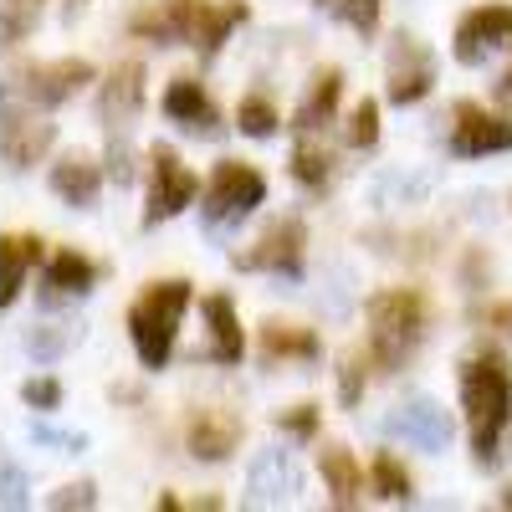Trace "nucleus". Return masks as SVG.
<instances>
[{"instance_id":"obj_9","label":"nucleus","mask_w":512,"mask_h":512,"mask_svg":"<svg viewBox=\"0 0 512 512\" xmlns=\"http://www.w3.org/2000/svg\"><path fill=\"white\" fill-rule=\"evenodd\" d=\"M507 41H512V6H477L472 16H461V26H456V62L477 67L497 47H507Z\"/></svg>"},{"instance_id":"obj_12","label":"nucleus","mask_w":512,"mask_h":512,"mask_svg":"<svg viewBox=\"0 0 512 512\" xmlns=\"http://www.w3.org/2000/svg\"><path fill=\"white\" fill-rule=\"evenodd\" d=\"M185 436H190V451H195L200 461H226V456L241 446L246 425H241V415H231V410H195Z\"/></svg>"},{"instance_id":"obj_4","label":"nucleus","mask_w":512,"mask_h":512,"mask_svg":"<svg viewBox=\"0 0 512 512\" xmlns=\"http://www.w3.org/2000/svg\"><path fill=\"white\" fill-rule=\"evenodd\" d=\"M262 200H267V175H262V169H251L241 159L216 164V175H210V195H205V231L241 226Z\"/></svg>"},{"instance_id":"obj_10","label":"nucleus","mask_w":512,"mask_h":512,"mask_svg":"<svg viewBox=\"0 0 512 512\" xmlns=\"http://www.w3.org/2000/svg\"><path fill=\"white\" fill-rule=\"evenodd\" d=\"M502 149H512V118H492L472 103H461L456 128H451V154L482 159V154H502Z\"/></svg>"},{"instance_id":"obj_27","label":"nucleus","mask_w":512,"mask_h":512,"mask_svg":"<svg viewBox=\"0 0 512 512\" xmlns=\"http://www.w3.org/2000/svg\"><path fill=\"white\" fill-rule=\"evenodd\" d=\"M236 128H241L246 139H272L277 134V108L262 93H246L241 108H236Z\"/></svg>"},{"instance_id":"obj_17","label":"nucleus","mask_w":512,"mask_h":512,"mask_svg":"<svg viewBox=\"0 0 512 512\" xmlns=\"http://www.w3.org/2000/svg\"><path fill=\"white\" fill-rule=\"evenodd\" d=\"M144 103V67L139 62H118L103 77V98H98V118H123Z\"/></svg>"},{"instance_id":"obj_20","label":"nucleus","mask_w":512,"mask_h":512,"mask_svg":"<svg viewBox=\"0 0 512 512\" xmlns=\"http://www.w3.org/2000/svg\"><path fill=\"white\" fill-rule=\"evenodd\" d=\"M241 21H246L241 0H231V6H200V21H195V31H190L195 52H200V57H216L221 41L231 36V26H241Z\"/></svg>"},{"instance_id":"obj_39","label":"nucleus","mask_w":512,"mask_h":512,"mask_svg":"<svg viewBox=\"0 0 512 512\" xmlns=\"http://www.w3.org/2000/svg\"><path fill=\"white\" fill-rule=\"evenodd\" d=\"M502 507H512V487H507V492H502Z\"/></svg>"},{"instance_id":"obj_18","label":"nucleus","mask_w":512,"mask_h":512,"mask_svg":"<svg viewBox=\"0 0 512 512\" xmlns=\"http://www.w3.org/2000/svg\"><path fill=\"white\" fill-rule=\"evenodd\" d=\"M47 149H52V123H31V118L6 113V164L11 169H31Z\"/></svg>"},{"instance_id":"obj_28","label":"nucleus","mask_w":512,"mask_h":512,"mask_svg":"<svg viewBox=\"0 0 512 512\" xmlns=\"http://www.w3.org/2000/svg\"><path fill=\"white\" fill-rule=\"evenodd\" d=\"M318 11L349 21L359 36H369V31L379 26V0H318Z\"/></svg>"},{"instance_id":"obj_5","label":"nucleus","mask_w":512,"mask_h":512,"mask_svg":"<svg viewBox=\"0 0 512 512\" xmlns=\"http://www.w3.org/2000/svg\"><path fill=\"white\" fill-rule=\"evenodd\" d=\"M303 246H308V226L297 216H282L267 226V236L256 241V251H241L236 267L241 272H277V277H297L303 272Z\"/></svg>"},{"instance_id":"obj_15","label":"nucleus","mask_w":512,"mask_h":512,"mask_svg":"<svg viewBox=\"0 0 512 512\" xmlns=\"http://www.w3.org/2000/svg\"><path fill=\"white\" fill-rule=\"evenodd\" d=\"M200 6H205V0H164L159 11L134 16V36H149V41H159V47H175V41H185L195 31Z\"/></svg>"},{"instance_id":"obj_32","label":"nucleus","mask_w":512,"mask_h":512,"mask_svg":"<svg viewBox=\"0 0 512 512\" xmlns=\"http://www.w3.org/2000/svg\"><path fill=\"white\" fill-rule=\"evenodd\" d=\"M282 431L297 436V441L318 436V405H292V410H282Z\"/></svg>"},{"instance_id":"obj_41","label":"nucleus","mask_w":512,"mask_h":512,"mask_svg":"<svg viewBox=\"0 0 512 512\" xmlns=\"http://www.w3.org/2000/svg\"><path fill=\"white\" fill-rule=\"evenodd\" d=\"M26 6H36V0H26Z\"/></svg>"},{"instance_id":"obj_23","label":"nucleus","mask_w":512,"mask_h":512,"mask_svg":"<svg viewBox=\"0 0 512 512\" xmlns=\"http://www.w3.org/2000/svg\"><path fill=\"white\" fill-rule=\"evenodd\" d=\"M47 282H52V287H62L67 297H82V292H88V287L98 282V267H93L82 251L62 246V251L52 256V262H47Z\"/></svg>"},{"instance_id":"obj_6","label":"nucleus","mask_w":512,"mask_h":512,"mask_svg":"<svg viewBox=\"0 0 512 512\" xmlns=\"http://www.w3.org/2000/svg\"><path fill=\"white\" fill-rule=\"evenodd\" d=\"M384 431H390L395 441H410L415 451H446V446L456 441V420H451V410H441L436 400L415 395V400L395 405V415L384 420Z\"/></svg>"},{"instance_id":"obj_26","label":"nucleus","mask_w":512,"mask_h":512,"mask_svg":"<svg viewBox=\"0 0 512 512\" xmlns=\"http://www.w3.org/2000/svg\"><path fill=\"white\" fill-rule=\"evenodd\" d=\"M82 338V328H62V323H41V328H31L26 333V354L36 359V364H57L72 344Z\"/></svg>"},{"instance_id":"obj_1","label":"nucleus","mask_w":512,"mask_h":512,"mask_svg":"<svg viewBox=\"0 0 512 512\" xmlns=\"http://www.w3.org/2000/svg\"><path fill=\"white\" fill-rule=\"evenodd\" d=\"M461 405L472 420V446L482 466H497V441L512 420V374L502 354H477L461 364Z\"/></svg>"},{"instance_id":"obj_21","label":"nucleus","mask_w":512,"mask_h":512,"mask_svg":"<svg viewBox=\"0 0 512 512\" xmlns=\"http://www.w3.org/2000/svg\"><path fill=\"white\" fill-rule=\"evenodd\" d=\"M262 359L282 364V359H318V333L308 328H292V323H267L262 328Z\"/></svg>"},{"instance_id":"obj_22","label":"nucleus","mask_w":512,"mask_h":512,"mask_svg":"<svg viewBox=\"0 0 512 512\" xmlns=\"http://www.w3.org/2000/svg\"><path fill=\"white\" fill-rule=\"evenodd\" d=\"M36 236H6L0 241V303H16L21 297V277H26V262H36Z\"/></svg>"},{"instance_id":"obj_29","label":"nucleus","mask_w":512,"mask_h":512,"mask_svg":"<svg viewBox=\"0 0 512 512\" xmlns=\"http://www.w3.org/2000/svg\"><path fill=\"white\" fill-rule=\"evenodd\" d=\"M328 175H333V164H328V154H323V149H308V144H303V149L292 154V180H297V185L323 190V185H328Z\"/></svg>"},{"instance_id":"obj_37","label":"nucleus","mask_w":512,"mask_h":512,"mask_svg":"<svg viewBox=\"0 0 512 512\" xmlns=\"http://www.w3.org/2000/svg\"><path fill=\"white\" fill-rule=\"evenodd\" d=\"M338 395H344V405H354V400L364 395V374H359V364H344V379H338Z\"/></svg>"},{"instance_id":"obj_35","label":"nucleus","mask_w":512,"mask_h":512,"mask_svg":"<svg viewBox=\"0 0 512 512\" xmlns=\"http://www.w3.org/2000/svg\"><path fill=\"white\" fill-rule=\"evenodd\" d=\"M31 441H41V446H62V451H82V446H88L82 436H72V431H52V425H36Z\"/></svg>"},{"instance_id":"obj_19","label":"nucleus","mask_w":512,"mask_h":512,"mask_svg":"<svg viewBox=\"0 0 512 512\" xmlns=\"http://www.w3.org/2000/svg\"><path fill=\"white\" fill-rule=\"evenodd\" d=\"M98 185H103V169L88 164V159H77V154L62 159V164L52 169V190H57L67 205H77V210H88V205H93Z\"/></svg>"},{"instance_id":"obj_36","label":"nucleus","mask_w":512,"mask_h":512,"mask_svg":"<svg viewBox=\"0 0 512 512\" xmlns=\"http://www.w3.org/2000/svg\"><path fill=\"white\" fill-rule=\"evenodd\" d=\"M6 507H26V477L16 472V461H6V492H0Z\"/></svg>"},{"instance_id":"obj_31","label":"nucleus","mask_w":512,"mask_h":512,"mask_svg":"<svg viewBox=\"0 0 512 512\" xmlns=\"http://www.w3.org/2000/svg\"><path fill=\"white\" fill-rule=\"evenodd\" d=\"M374 139H379V103L364 98L349 118V149H374Z\"/></svg>"},{"instance_id":"obj_3","label":"nucleus","mask_w":512,"mask_h":512,"mask_svg":"<svg viewBox=\"0 0 512 512\" xmlns=\"http://www.w3.org/2000/svg\"><path fill=\"white\" fill-rule=\"evenodd\" d=\"M369 328H374V354L379 364H405L425 333V297L410 287H390L369 297Z\"/></svg>"},{"instance_id":"obj_16","label":"nucleus","mask_w":512,"mask_h":512,"mask_svg":"<svg viewBox=\"0 0 512 512\" xmlns=\"http://www.w3.org/2000/svg\"><path fill=\"white\" fill-rule=\"evenodd\" d=\"M205 323H210V354L221 364H236L246 354V338H241V323H236V303L226 292L205 297Z\"/></svg>"},{"instance_id":"obj_13","label":"nucleus","mask_w":512,"mask_h":512,"mask_svg":"<svg viewBox=\"0 0 512 512\" xmlns=\"http://www.w3.org/2000/svg\"><path fill=\"white\" fill-rule=\"evenodd\" d=\"M164 113L175 118L180 128H190V134H200V139H210V134L221 128L216 103H210L205 82H195V77H175V82H169V93H164Z\"/></svg>"},{"instance_id":"obj_25","label":"nucleus","mask_w":512,"mask_h":512,"mask_svg":"<svg viewBox=\"0 0 512 512\" xmlns=\"http://www.w3.org/2000/svg\"><path fill=\"white\" fill-rule=\"evenodd\" d=\"M338 88H344V77H338L333 67L313 82V93L303 98V108H297V128H303V134H313V128H323V123L333 118V108H338Z\"/></svg>"},{"instance_id":"obj_7","label":"nucleus","mask_w":512,"mask_h":512,"mask_svg":"<svg viewBox=\"0 0 512 512\" xmlns=\"http://www.w3.org/2000/svg\"><path fill=\"white\" fill-rule=\"evenodd\" d=\"M195 200V175L175 159V149H154V164H149V210H144V226H159L169 216H180V210Z\"/></svg>"},{"instance_id":"obj_30","label":"nucleus","mask_w":512,"mask_h":512,"mask_svg":"<svg viewBox=\"0 0 512 512\" xmlns=\"http://www.w3.org/2000/svg\"><path fill=\"white\" fill-rule=\"evenodd\" d=\"M374 487H379V497H395V502L410 497V472H405V466H400L390 451L374 456Z\"/></svg>"},{"instance_id":"obj_8","label":"nucleus","mask_w":512,"mask_h":512,"mask_svg":"<svg viewBox=\"0 0 512 512\" xmlns=\"http://www.w3.org/2000/svg\"><path fill=\"white\" fill-rule=\"evenodd\" d=\"M303 492V466L292 451H262L246 472V507H282Z\"/></svg>"},{"instance_id":"obj_2","label":"nucleus","mask_w":512,"mask_h":512,"mask_svg":"<svg viewBox=\"0 0 512 512\" xmlns=\"http://www.w3.org/2000/svg\"><path fill=\"white\" fill-rule=\"evenodd\" d=\"M190 308V282H154L134 297L128 308V338L149 369H164L169 354H175V328Z\"/></svg>"},{"instance_id":"obj_11","label":"nucleus","mask_w":512,"mask_h":512,"mask_svg":"<svg viewBox=\"0 0 512 512\" xmlns=\"http://www.w3.org/2000/svg\"><path fill=\"white\" fill-rule=\"evenodd\" d=\"M93 82V67L82 62V57H62V62H41V67H31L26 72V98H36V103H47V108H57V103H67V98H77L82 88Z\"/></svg>"},{"instance_id":"obj_24","label":"nucleus","mask_w":512,"mask_h":512,"mask_svg":"<svg viewBox=\"0 0 512 512\" xmlns=\"http://www.w3.org/2000/svg\"><path fill=\"white\" fill-rule=\"evenodd\" d=\"M318 472H323V482H328V492H333L338 507L354 502V492H359V466H354V456H349L344 446H328V451L318 456Z\"/></svg>"},{"instance_id":"obj_33","label":"nucleus","mask_w":512,"mask_h":512,"mask_svg":"<svg viewBox=\"0 0 512 512\" xmlns=\"http://www.w3.org/2000/svg\"><path fill=\"white\" fill-rule=\"evenodd\" d=\"M52 507H57V512H77V507H98V487H93V482H72V487L52 492Z\"/></svg>"},{"instance_id":"obj_40","label":"nucleus","mask_w":512,"mask_h":512,"mask_svg":"<svg viewBox=\"0 0 512 512\" xmlns=\"http://www.w3.org/2000/svg\"><path fill=\"white\" fill-rule=\"evenodd\" d=\"M502 93H507V98H512V77H507V82H502Z\"/></svg>"},{"instance_id":"obj_14","label":"nucleus","mask_w":512,"mask_h":512,"mask_svg":"<svg viewBox=\"0 0 512 512\" xmlns=\"http://www.w3.org/2000/svg\"><path fill=\"white\" fill-rule=\"evenodd\" d=\"M436 62L425 57L410 36H395V62H390V103H415L431 93Z\"/></svg>"},{"instance_id":"obj_34","label":"nucleus","mask_w":512,"mask_h":512,"mask_svg":"<svg viewBox=\"0 0 512 512\" xmlns=\"http://www.w3.org/2000/svg\"><path fill=\"white\" fill-rule=\"evenodd\" d=\"M21 400L36 405V410H52V405H62V384L57 379H26L21 384Z\"/></svg>"},{"instance_id":"obj_38","label":"nucleus","mask_w":512,"mask_h":512,"mask_svg":"<svg viewBox=\"0 0 512 512\" xmlns=\"http://www.w3.org/2000/svg\"><path fill=\"white\" fill-rule=\"evenodd\" d=\"M108 175H113L118 185H128V149H123V144H113V154H108Z\"/></svg>"}]
</instances>
